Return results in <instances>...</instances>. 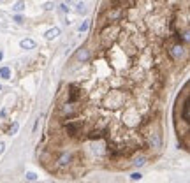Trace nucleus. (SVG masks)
Masks as SVG:
<instances>
[{"label": "nucleus", "mask_w": 190, "mask_h": 183, "mask_svg": "<svg viewBox=\"0 0 190 183\" xmlns=\"http://www.w3.org/2000/svg\"><path fill=\"white\" fill-rule=\"evenodd\" d=\"M148 145H150V148H153V150H158V148L162 146V137H160V134H158V132H152V134L148 136Z\"/></svg>", "instance_id": "obj_1"}, {"label": "nucleus", "mask_w": 190, "mask_h": 183, "mask_svg": "<svg viewBox=\"0 0 190 183\" xmlns=\"http://www.w3.org/2000/svg\"><path fill=\"white\" fill-rule=\"evenodd\" d=\"M181 118L185 123H190V104H188V93L185 95V102L181 106Z\"/></svg>", "instance_id": "obj_2"}, {"label": "nucleus", "mask_w": 190, "mask_h": 183, "mask_svg": "<svg viewBox=\"0 0 190 183\" xmlns=\"http://www.w3.org/2000/svg\"><path fill=\"white\" fill-rule=\"evenodd\" d=\"M65 130H67V134L76 136L77 132L81 130V125H79V123H74V122H69V123L65 125Z\"/></svg>", "instance_id": "obj_3"}, {"label": "nucleus", "mask_w": 190, "mask_h": 183, "mask_svg": "<svg viewBox=\"0 0 190 183\" xmlns=\"http://www.w3.org/2000/svg\"><path fill=\"white\" fill-rule=\"evenodd\" d=\"M71 160H72V155L69 153V151H64V153L58 157V160H56V162H58L60 166H69Z\"/></svg>", "instance_id": "obj_4"}, {"label": "nucleus", "mask_w": 190, "mask_h": 183, "mask_svg": "<svg viewBox=\"0 0 190 183\" xmlns=\"http://www.w3.org/2000/svg\"><path fill=\"white\" fill-rule=\"evenodd\" d=\"M88 58H90V51H88L86 48L77 49V53H76V60H79V62H86Z\"/></svg>", "instance_id": "obj_5"}, {"label": "nucleus", "mask_w": 190, "mask_h": 183, "mask_svg": "<svg viewBox=\"0 0 190 183\" xmlns=\"http://www.w3.org/2000/svg\"><path fill=\"white\" fill-rule=\"evenodd\" d=\"M60 35V28L58 27H55V28H49L48 32L44 33V37L48 39V41H53V39H56Z\"/></svg>", "instance_id": "obj_6"}, {"label": "nucleus", "mask_w": 190, "mask_h": 183, "mask_svg": "<svg viewBox=\"0 0 190 183\" xmlns=\"http://www.w3.org/2000/svg\"><path fill=\"white\" fill-rule=\"evenodd\" d=\"M122 14H123V11H122V9H114V11H109V12H108V20H109V21H116L118 18H122Z\"/></svg>", "instance_id": "obj_7"}, {"label": "nucleus", "mask_w": 190, "mask_h": 183, "mask_svg": "<svg viewBox=\"0 0 190 183\" xmlns=\"http://www.w3.org/2000/svg\"><path fill=\"white\" fill-rule=\"evenodd\" d=\"M20 46H21L23 49H33L35 48V41H32V39H23L21 42H20Z\"/></svg>", "instance_id": "obj_8"}, {"label": "nucleus", "mask_w": 190, "mask_h": 183, "mask_svg": "<svg viewBox=\"0 0 190 183\" xmlns=\"http://www.w3.org/2000/svg\"><path fill=\"white\" fill-rule=\"evenodd\" d=\"M0 78L9 79V78H11V69H9V67H2V69H0Z\"/></svg>", "instance_id": "obj_9"}, {"label": "nucleus", "mask_w": 190, "mask_h": 183, "mask_svg": "<svg viewBox=\"0 0 190 183\" xmlns=\"http://www.w3.org/2000/svg\"><path fill=\"white\" fill-rule=\"evenodd\" d=\"M18 129H20V123H12V127L9 129V134H11V136H14V134L18 132Z\"/></svg>", "instance_id": "obj_10"}, {"label": "nucleus", "mask_w": 190, "mask_h": 183, "mask_svg": "<svg viewBox=\"0 0 190 183\" xmlns=\"http://www.w3.org/2000/svg\"><path fill=\"white\" fill-rule=\"evenodd\" d=\"M25 176H27L28 181H35V180H37V174H35V172H27Z\"/></svg>", "instance_id": "obj_11"}, {"label": "nucleus", "mask_w": 190, "mask_h": 183, "mask_svg": "<svg viewBox=\"0 0 190 183\" xmlns=\"http://www.w3.org/2000/svg\"><path fill=\"white\" fill-rule=\"evenodd\" d=\"M141 178H143L141 172H132V174H130V180H132V181H137V180H141Z\"/></svg>", "instance_id": "obj_12"}, {"label": "nucleus", "mask_w": 190, "mask_h": 183, "mask_svg": "<svg viewBox=\"0 0 190 183\" xmlns=\"http://www.w3.org/2000/svg\"><path fill=\"white\" fill-rule=\"evenodd\" d=\"M12 9H14V11H18V12H20V11H23V9H25V4H23V2H18L16 6L12 7Z\"/></svg>", "instance_id": "obj_13"}, {"label": "nucleus", "mask_w": 190, "mask_h": 183, "mask_svg": "<svg viewBox=\"0 0 190 183\" xmlns=\"http://www.w3.org/2000/svg\"><path fill=\"white\" fill-rule=\"evenodd\" d=\"M77 12H79V14H83V12L86 11V7H85V4H77V9H76Z\"/></svg>", "instance_id": "obj_14"}, {"label": "nucleus", "mask_w": 190, "mask_h": 183, "mask_svg": "<svg viewBox=\"0 0 190 183\" xmlns=\"http://www.w3.org/2000/svg\"><path fill=\"white\" fill-rule=\"evenodd\" d=\"M143 164H144V157H139L134 160V166H143Z\"/></svg>", "instance_id": "obj_15"}, {"label": "nucleus", "mask_w": 190, "mask_h": 183, "mask_svg": "<svg viewBox=\"0 0 190 183\" xmlns=\"http://www.w3.org/2000/svg\"><path fill=\"white\" fill-rule=\"evenodd\" d=\"M88 27H90V23H88V21H85V23L81 25V27H79V32H86V30H88Z\"/></svg>", "instance_id": "obj_16"}, {"label": "nucleus", "mask_w": 190, "mask_h": 183, "mask_svg": "<svg viewBox=\"0 0 190 183\" xmlns=\"http://www.w3.org/2000/svg\"><path fill=\"white\" fill-rule=\"evenodd\" d=\"M44 9H46V11H51V9H55V6L51 2H48V4H44Z\"/></svg>", "instance_id": "obj_17"}, {"label": "nucleus", "mask_w": 190, "mask_h": 183, "mask_svg": "<svg viewBox=\"0 0 190 183\" xmlns=\"http://www.w3.org/2000/svg\"><path fill=\"white\" fill-rule=\"evenodd\" d=\"M60 11L62 12H69V7H67L65 4H62V6H60Z\"/></svg>", "instance_id": "obj_18"}, {"label": "nucleus", "mask_w": 190, "mask_h": 183, "mask_svg": "<svg viewBox=\"0 0 190 183\" xmlns=\"http://www.w3.org/2000/svg\"><path fill=\"white\" fill-rule=\"evenodd\" d=\"M14 21H16V23H23V18L21 16H14Z\"/></svg>", "instance_id": "obj_19"}, {"label": "nucleus", "mask_w": 190, "mask_h": 183, "mask_svg": "<svg viewBox=\"0 0 190 183\" xmlns=\"http://www.w3.org/2000/svg\"><path fill=\"white\" fill-rule=\"evenodd\" d=\"M0 116H2V118H6V116H7V109H2V113H0Z\"/></svg>", "instance_id": "obj_20"}, {"label": "nucleus", "mask_w": 190, "mask_h": 183, "mask_svg": "<svg viewBox=\"0 0 190 183\" xmlns=\"http://www.w3.org/2000/svg\"><path fill=\"white\" fill-rule=\"evenodd\" d=\"M4 148H6V145H4V143H0V153H4Z\"/></svg>", "instance_id": "obj_21"}, {"label": "nucleus", "mask_w": 190, "mask_h": 183, "mask_svg": "<svg viewBox=\"0 0 190 183\" xmlns=\"http://www.w3.org/2000/svg\"><path fill=\"white\" fill-rule=\"evenodd\" d=\"M2 58H4V53H2V51H0V62H2Z\"/></svg>", "instance_id": "obj_22"}, {"label": "nucleus", "mask_w": 190, "mask_h": 183, "mask_svg": "<svg viewBox=\"0 0 190 183\" xmlns=\"http://www.w3.org/2000/svg\"><path fill=\"white\" fill-rule=\"evenodd\" d=\"M0 2H2V0H0Z\"/></svg>", "instance_id": "obj_23"}, {"label": "nucleus", "mask_w": 190, "mask_h": 183, "mask_svg": "<svg viewBox=\"0 0 190 183\" xmlns=\"http://www.w3.org/2000/svg\"><path fill=\"white\" fill-rule=\"evenodd\" d=\"M0 88H2V86H0Z\"/></svg>", "instance_id": "obj_24"}]
</instances>
